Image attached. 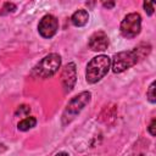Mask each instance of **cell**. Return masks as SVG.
I'll use <instances>...</instances> for the list:
<instances>
[{
	"label": "cell",
	"instance_id": "5bb4252c",
	"mask_svg": "<svg viewBox=\"0 0 156 156\" xmlns=\"http://www.w3.org/2000/svg\"><path fill=\"white\" fill-rule=\"evenodd\" d=\"M29 112H30V107H29V106H27V105H21V106L17 107L15 115H16V116H27Z\"/></svg>",
	"mask_w": 156,
	"mask_h": 156
},
{
	"label": "cell",
	"instance_id": "2e32d148",
	"mask_svg": "<svg viewBox=\"0 0 156 156\" xmlns=\"http://www.w3.org/2000/svg\"><path fill=\"white\" fill-rule=\"evenodd\" d=\"M113 5H115V1H113V0H111V1H108V2H104V6L107 7V9L113 7Z\"/></svg>",
	"mask_w": 156,
	"mask_h": 156
},
{
	"label": "cell",
	"instance_id": "9c48e42d",
	"mask_svg": "<svg viewBox=\"0 0 156 156\" xmlns=\"http://www.w3.org/2000/svg\"><path fill=\"white\" fill-rule=\"evenodd\" d=\"M71 21H72V24L76 27H84L89 21V13L87 10L79 9L72 15Z\"/></svg>",
	"mask_w": 156,
	"mask_h": 156
},
{
	"label": "cell",
	"instance_id": "6da1fadb",
	"mask_svg": "<svg viewBox=\"0 0 156 156\" xmlns=\"http://www.w3.org/2000/svg\"><path fill=\"white\" fill-rule=\"evenodd\" d=\"M151 51V46L149 44H140L133 50L121 51L113 55L111 60V68L113 73H122L126 69L136 65L140 60L147 56Z\"/></svg>",
	"mask_w": 156,
	"mask_h": 156
},
{
	"label": "cell",
	"instance_id": "5b68a950",
	"mask_svg": "<svg viewBox=\"0 0 156 156\" xmlns=\"http://www.w3.org/2000/svg\"><path fill=\"white\" fill-rule=\"evenodd\" d=\"M119 30L122 37L127 39L135 38L141 30V16L138 12L128 13L121 22Z\"/></svg>",
	"mask_w": 156,
	"mask_h": 156
},
{
	"label": "cell",
	"instance_id": "30bf717a",
	"mask_svg": "<svg viewBox=\"0 0 156 156\" xmlns=\"http://www.w3.org/2000/svg\"><path fill=\"white\" fill-rule=\"evenodd\" d=\"M35 124H37L35 117H26V118H23L22 121L18 122L17 128L22 132H27V130L32 129L33 127H35Z\"/></svg>",
	"mask_w": 156,
	"mask_h": 156
},
{
	"label": "cell",
	"instance_id": "8992f818",
	"mask_svg": "<svg viewBox=\"0 0 156 156\" xmlns=\"http://www.w3.org/2000/svg\"><path fill=\"white\" fill-rule=\"evenodd\" d=\"M57 29H58V21L52 15H45L44 17H41V20L38 23V32L45 39L52 38L56 34Z\"/></svg>",
	"mask_w": 156,
	"mask_h": 156
},
{
	"label": "cell",
	"instance_id": "4fadbf2b",
	"mask_svg": "<svg viewBox=\"0 0 156 156\" xmlns=\"http://www.w3.org/2000/svg\"><path fill=\"white\" fill-rule=\"evenodd\" d=\"M154 4H155V0H144V10H145V12L149 15V16H151L152 13H154V10H155V7H154Z\"/></svg>",
	"mask_w": 156,
	"mask_h": 156
},
{
	"label": "cell",
	"instance_id": "ba28073f",
	"mask_svg": "<svg viewBox=\"0 0 156 156\" xmlns=\"http://www.w3.org/2000/svg\"><path fill=\"white\" fill-rule=\"evenodd\" d=\"M88 46L93 51H105L108 48V37L105 32L99 30L91 34L88 41Z\"/></svg>",
	"mask_w": 156,
	"mask_h": 156
},
{
	"label": "cell",
	"instance_id": "3957f363",
	"mask_svg": "<svg viewBox=\"0 0 156 156\" xmlns=\"http://www.w3.org/2000/svg\"><path fill=\"white\" fill-rule=\"evenodd\" d=\"M61 66V56L58 54H49L43 57L32 69L30 76L33 78H41L46 79L52 77Z\"/></svg>",
	"mask_w": 156,
	"mask_h": 156
},
{
	"label": "cell",
	"instance_id": "7c38bea8",
	"mask_svg": "<svg viewBox=\"0 0 156 156\" xmlns=\"http://www.w3.org/2000/svg\"><path fill=\"white\" fill-rule=\"evenodd\" d=\"M16 11V5L12 4V2H5L1 11H0V15H7L10 12H15Z\"/></svg>",
	"mask_w": 156,
	"mask_h": 156
},
{
	"label": "cell",
	"instance_id": "277c9868",
	"mask_svg": "<svg viewBox=\"0 0 156 156\" xmlns=\"http://www.w3.org/2000/svg\"><path fill=\"white\" fill-rule=\"evenodd\" d=\"M90 99H91L90 91H82L74 98H72L62 112V117H61L62 126L69 124L82 112V110L90 102Z\"/></svg>",
	"mask_w": 156,
	"mask_h": 156
},
{
	"label": "cell",
	"instance_id": "7a4b0ae2",
	"mask_svg": "<svg viewBox=\"0 0 156 156\" xmlns=\"http://www.w3.org/2000/svg\"><path fill=\"white\" fill-rule=\"evenodd\" d=\"M111 68V58L107 55H98L93 57L85 69V79L89 84L98 83L101 80Z\"/></svg>",
	"mask_w": 156,
	"mask_h": 156
},
{
	"label": "cell",
	"instance_id": "52a82bcc",
	"mask_svg": "<svg viewBox=\"0 0 156 156\" xmlns=\"http://www.w3.org/2000/svg\"><path fill=\"white\" fill-rule=\"evenodd\" d=\"M61 82H62V87H63L65 93H69L74 88V84L77 82L76 63L69 62L63 67L62 73H61Z\"/></svg>",
	"mask_w": 156,
	"mask_h": 156
},
{
	"label": "cell",
	"instance_id": "8fae6325",
	"mask_svg": "<svg viewBox=\"0 0 156 156\" xmlns=\"http://www.w3.org/2000/svg\"><path fill=\"white\" fill-rule=\"evenodd\" d=\"M155 85H156V83L155 82H152L151 84H150V87H149V89H147V91H146V98H147V100L151 102V104H155L156 102V94H155Z\"/></svg>",
	"mask_w": 156,
	"mask_h": 156
},
{
	"label": "cell",
	"instance_id": "9a60e30c",
	"mask_svg": "<svg viewBox=\"0 0 156 156\" xmlns=\"http://www.w3.org/2000/svg\"><path fill=\"white\" fill-rule=\"evenodd\" d=\"M155 124H156V119L154 118V119L151 121L150 126L147 127V130H149V133H150L152 136H155V135H156V132H155Z\"/></svg>",
	"mask_w": 156,
	"mask_h": 156
}]
</instances>
